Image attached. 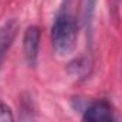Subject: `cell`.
<instances>
[{
  "instance_id": "obj_5",
  "label": "cell",
  "mask_w": 122,
  "mask_h": 122,
  "mask_svg": "<svg viewBox=\"0 0 122 122\" xmlns=\"http://www.w3.org/2000/svg\"><path fill=\"white\" fill-rule=\"evenodd\" d=\"M96 3L98 0H82V20L88 33L92 32V22H93Z\"/></svg>"
},
{
  "instance_id": "obj_3",
  "label": "cell",
  "mask_w": 122,
  "mask_h": 122,
  "mask_svg": "<svg viewBox=\"0 0 122 122\" xmlns=\"http://www.w3.org/2000/svg\"><path fill=\"white\" fill-rule=\"evenodd\" d=\"M83 121H113V111L108 101L99 99L91 102L82 115Z\"/></svg>"
},
{
  "instance_id": "obj_4",
  "label": "cell",
  "mask_w": 122,
  "mask_h": 122,
  "mask_svg": "<svg viewBox=\"0 0 122 122\" xmlns=\"http://www.w3.org/2000/svg\"><path fill=\"white\" fill-rule=\"evenodd\" d=\"M19 22L16 19H9L0 26V66L6 57V53L12 47L17 32H19Z\"/></svg>"
},
{
  "instance_id": "obj_2",
  "label": "cell",
  "mask_w": 122,
  "mask_h": 122,
  "mask_svg": "<svg viewBox=\"0 0 122 122\" xmlns=\"http://www.w3.org/2000/svg\"><path fill=\"white\" fill-rule=\"evenodd\" d=\"M39 45H40V30L37 26H29L23 36V52L29 66L35 68L39 56Z\"/></svg>"
},
{
  "instance_id": "obj_1",
  "label": "cell",
  "mask_w": 122,
  "mask_h": 122,
  "mask_svg": "<svg viewBox=\"0 0 122 122\" xmlns=\"http://www.w3.org/2000/svg\"><path fill=\"white\" fill-rule=\"evenodd\" d=\"M71 6L72 0H63L52 26V45L60 56L72 53L78 40V19Z\"/></svg>"
},
{
  "instance_id": "obj_6",
  "label": "cell",
  "mask_w": 122,
  "mask_h": 122,
  "mask_svg": "<svg viewBox=\"0 0 122 122\" xmlns=\"http://www.w3.org/2000/svg\"><path fill=\"white\" fill-rule=\"evenodd\" d=\"M6 121L12 122V121H15V116H13L10 108L0 101V122H6Z\"/></svg>"
}]
</instances>
